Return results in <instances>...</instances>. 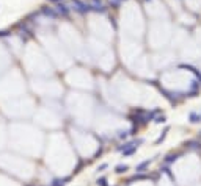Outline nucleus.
Wrapping results in <instances>:
<instances>
[{
    "instance_id": "f257e3e1",
    "label": "nucleus",
    "mask_w": 201,
    "mask_h": 186,
    "mask_svg": "<svg viewBox=\"0 0 201 186\" xmlns=\"http://www.w3.org/2000/svg\"><path fill=\"white\" fill-rule=\"evenodd\" d=\"M72 8L80 13V14H85V13H90L91 8H90V3L84 2V0H72Z\"/></svg>"
},
{
    "instance_id": "f03ea898",
    "label": "nucleus",
    "mask_w": 201,
    "mask_h": 186,
    "mask_svg": "<svg viewBox=\"0 0 201 186\" xmlns=\"http://www.w3.org/2000/svg\"><path fill=\"white\" fill-rule=\"evenodd\" d=\"M90 8L94 13H105L107 11V6L102 3V0H91L90 2Z\"/></svg>"
},
{
    "instance_id": "7ed1b4c3",
    "label": "nucleus",
    "mask_w": 201,
    "mask_h": 186,
    "mask_svg": "<svg viewBox=\"0 0 201 186\" xmlns=\"http://www.w3.org/2000/svg\"><path fill=\"white\" fill-rule=\"evenodd\" d=\"M41 13H43L44 16L50 17V19L58 17V14H57V11H55V8H47V6H44V8H41Z\"/></svg>"
},
{
    "instance_id": "20e7f679",
    "label": "nucleus",
    "mask_w": 201,
    "mask_h": 186,
    "mask_svg": "<svg viewBox=\"0 0 201 186\" xmlns=\"http://www.w3.org/2000/svg\"><path fill=\"white\" fill-rule=\"evenodd\" d=\"M55 11H57L58 16H68L69 14V8L66 5H61V3H58L57 6H55Z\"/></svg>"
},
{
    "instance_id": "39448f33",
    "label": "nucleus",
    "mask_w": 201,
    "mask_h": 186,
    "mask_svg": "<svg viewBox=\"0 0 201 186\" xmlns=\"http://www.w3.org/2000/svg\"><path fill=\"white\" fill-rule=\"evenodd\" d=\"M149 160H146V161H143V163H140V164H138V166H137V172H143L145 169H146V166H149Z\"/></svg>"
},
{
    "instance_id": "423d86ee",
    "label": "nucleus",
    "mask_w": 201,
    "mask_h": 186,
    "mask_svg": "<svg viewBox=\"0 0 201 186\" xmlns=\"http://www.w3.org/2000/svg\"><path fill=\"white\" fill-rule=\"evenodd\" d=\"M137 150V146H130V147H127L126 150H124V156H129V155H132L134 152Z\"/></svg>"
},
{
    "instance_id": "0eeeda50",
    "label": "nucleus",
    "mask_w": 201,
    "mask_h": 186,
    "mask_svg": "<svg viewBox=\"0 0 201 186\" xmlns=\"http://www.w3.org/2000/svg\"><path fill=\"white\" fill-rule=\"evenodd\" d=\"M126 170H127L126 164H120V166H116V172H118V174H123V172H126Z\"/></svg>"
},
{
    "instance_id": "6e6552de",
    "label": "nucleus",
    "mask_w": 201,
    "mask_h": 186,
    "mask_svg": "<svg viewBox=\"0 0 201 186\" xmlns=\"http://www.w3.org/2000/svg\"><path fill=\"white\" fill-rule=\"evenodd\" d=\"M121 2H124V0H110V6L112 8H118L121 5Z\"/></svg>"
},
{
    "instance_id": "1a4fd4ad",
    "label": "nucleus",
    "mask_w": 201,
    "mask_h": 186,
    "mask_svg": "<svg viewBox=\"0 0 201 186\" xmlns=\"http://www.w3.org/2000/svg\"><path fill=\"white\" fill-rule=\"evenodd\" d=\"M190 121H192V122H199V121H201V118H199L198 114L192 113V114H190Z\"/></svg>"
},
{
    "instance_id": "9d476101",
    "label": "nucleus",
    "mask_w": 201,
    "mask_h": 186,
    "mask_svg": "<svg viewBox=\"0 0 201 186\" xmlns=\"http://www.w3.org/2000/svg\"><path fill=\"white\" fill-rule=\"evenodd\" d=\"M167 132H168V128H167V130H165V132H163V133L160 135V138H159V139H157V144H160V142H162V141L165 139V136H167Z\"/></svg>"
},
{
    "instance_id": "9b49d317",
    "label": "nucleus",
    "mask_w": 201,
    "mask_h": 186,
    "mask_svg": "<svg viewBox=\"0 0 201 186\" xmlns=\"http://www.w3.org/2000/svg\"><path fill=\"white\" fill-rule=\"evenodd\" d=\"M65 182H66V180H55L52 186H63V185H65Z\"/></svg>"
},
{
    "instance_id": "f8f14e48",
    "label": "nucleus",
    "mask_w": 201,
    "mask_h": 186,
    "mask_svg": "<svg viewBox=\"0 0 201 186\" xmlns=\"http://www.w3.org/2000/svg\"><path fill=\"white\" fill-rule=\"evenodd\" d=\"M178 158V155H170V156H167V163H173Z\"/></svg>"
},
{
    "instance_id": "ddd939ff",
    "label": "nucleus",
    "mask_w": 201,
    "mask_h": 186,
    "mask_svg": "<svg viewBox=\"0 0 201 186\" xmlns=\"http://www.w3.org/2000/svg\"><path fill=\"white\" fill-rule=\"evenodd\" d=\"M98 185H99V186H107V180H105V178H99V180H98Z\"/></svg>"
},
{
    "instance_id": "4468645a",
    "label": "nucleus",
    "mask_w": 201,
    "mask_h": 186,
    "mask_svg": "<svg viewBox=\"0 0 201 186\" xmlns=\"http://www.w3.org/2000/svg\"><path fill=\"white\" fill-rule=\"evenodd\" d=\"M189 146H190V149H199L201 144H198V142H190Z\"/></svg>"
},
{
    "instance_id": "2eb2a0df",
    "label": "nucleus",
    "mask_w": 201,
    "mask_h": 186,
    "mask_svg": "<svg viewBox=\"0 0 201 186\" xmlns=\"http://www.w3.org/2000/svg\"><path fill=\"white\" fill-rule=\"evenodd\" d=\"M156 122H157V124H160V122H165V118H163V116H162V118H157V119H156Z\"/></svg>"
},
{
    "instance_id": "dca6fc26",
    "label": "nucleus",
    "mask_w": 201,
    "mask_h": 186,
    "mask_svg": "<svg viewBox=\"0 0 201 186\" xmlns=\"http://www.w3.org/2000/svg\"><path fill=\"white\" fill-rule=\"evenodd\" d=\"M127 135H129L127 132H121V133H120V138H126Z\"/></svg>"
},
{
    "instance_id": "f3484780",
    "label": "nucleus",
    "mask_w": 201,
    "mask_h": 186,
    "mask_svg": "<svg viewBox=\"0 0 201 186\" xmlns=\"http://www.w3.org/2000/svg\"><path fill=\"white\" fill-rule=\"evenodd\" d=\"M104 169H107V164H101L98 170H104Z\"/></svg>"
},
{
    "instance_id": "a211bd4d",
    "label": "nucleus",
    "mask_w": 201,
    "mask_h": 186,
    "mask_svg": "<svg viewBox=\"0 0 201 186\" xmlns=\"http://www.w3.org/2000/svg\"><path fill=\"white\" fill-rule=\"evenodd\" d=\"M47 2H50V3H60V2H63V0H47Z\"/></svg>"
}]
</instances>
